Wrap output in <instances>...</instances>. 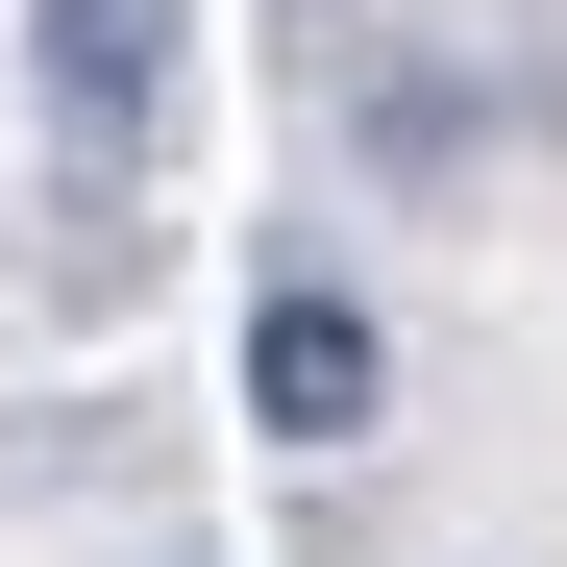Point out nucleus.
<instances>
[{
  "label": "nucleus",
  "instance_id": "obj_2",
  "mask_svg": "<svg viewBox=\"0 0 567 567\" xmlns=\"http://www.w3.org/2000/svg\"><path fill=\"white\" fill-rule=\"evenodd\" d=\"M247 420L297 444V468L395 420V321H370V297H346L321 247H297V271H247Z\"/></svg>",
  "mask_w": 567,
  "mask_h": 567
},
{
  "label": "nucleus",
  "instance_id": "obj_1",
  "mask_svg": "<svg viewBox=\"0 0 567 567\" xmlns=\"http://www.w3.org/2000/svg\"><path fill=\"white\" fill-rule=\"evenodd\" d=\"M25 124L74 148V198H124L173 124V0H25Z\"/></svg>",
  "mask_w": 567,
  "mask_h": 567
}]
</instances>
